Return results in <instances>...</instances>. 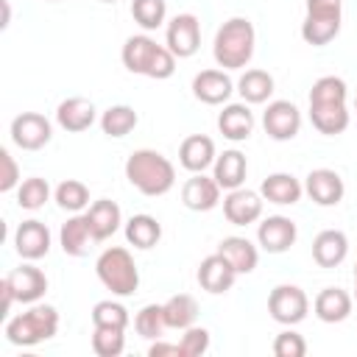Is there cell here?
<instances>
[{
    "instance_id": "cell-1",
    "label": "cell",
    "mask_w": 357,
    "mask_h": 357,
    "mask_svg": "<svg viewBox=\"0 0 357 357\" xmlns=\"http://www.w3.org/2000/svg\"><path fill=\"white\" fill-rule=\"evenodd\" d=\"M126 178L131 187H137L142 195L156 198L173 190L176 184V167L167 156L151 148H139L126 159Z\"/></svg>"
},
{
    "instance_id": "cell-2",
    "label": "cell",
    "mask_w": 357,
    "mask_h": 357,
    "mask_svg": "<svg viewBox=\"0 0 357 357\" xmlns=\"http://www.w3.org/2000/svg\"><path fill=\"white\" fill-rule=\"evenodd\" d=\"M254 45H257V33L251 20L245 17H231L226 20L212 42V56L218 61V67L223 70H240L251 61L254 56Z\"/></svg>"
},
{
    "instance_id": "cell-3",
    "label": "cell",
    "mask_w": 357,
    "mask_h": 357,
    "mask_svg": "<svg viewBox=\"0 0 357 357\" xmlns=\"http://www.w3.org/2000/svg\"><path fill=\"white\" fill-rule=\"evenodd\" d=\"M123 64L128 73H137V75H148V78H156V81H165L176 73V56L156 45L151 36L139 33V36H128L126 45H123Z\"/></svg>"
},
{
    "instance_id": "cell-4",
    "label": "cell",
    "mask_w": 357,
    "mask_h": 357,
    "mask_svg": "<svg viewBox=\"0 0 357 357\" xmlns=\"http://www.w3.org/2000/svg\"><path fill=\"white\" fill-rule=\"evenodd\" d=\"M95 273L100 279V284L106 290H112L114 296L126 298V296H134L137 287H139V271H137V262L134 257L128 254V248L123 245H112L106 248L98 262H95Z\"/></svg>"
},
{
    "instance_id": "cell-5",
    "label": "cell",
    "mask_w": 357,
    "mask_h": 357,
    "mask_svg": "<svg viewBox=\"0 0 357 357\" xmlns=\"http://www.w3.org/2000/svg\"><path fill=\"white\" fill-rule=\"evenodd\" d=\"M59 329V312L50 304H33L31 310L20 312L6 324V337L14 346H36L50 340Z\"/></svg>"
},
{
    "instance_id": "cell-6",
    "label": "cell",
    "mask_w": 357,
    "mask_h": 357,
    "mask_svg": "<svg viewBox=\"0 0 357 357\" xmlns=\"http://www.w3.org/2000/svg\"><path fill=\"white\" fill-rule=\"evenodd\" d=\"M268 312L276 324L296 326L310 312V298L298 284H276L268 296Z\"/></svg>"
},
{
    "instance_id": "cell-7",
    "label": "cell",
    "mask_w": 357,
    "mask_h": 357,
    "mask_svg": "<svg viewBox=\"0 0 357 357\" xmlns=\"http://www.w3.org/2000/svg\"><path fill=\"white\" fill-rule=\"evenodd\" d=\"M50 137H53V126L39 112H22L11 120V139L22 151H39L50 142Z\"/></svg>"
},
{
    "instance_id": "cell-8",
    "label": "cell",
    "mask_w": 357,
    "mask_h": 357,
    "mask_svg": "<svg viewBox=\"0 0 357 357\" xmlns=\"http://www.w3.org/2000/svg\"><path fill=\"white\" fill-rule=\"evenodd\" d=\"M167 50L176 56V59H190L198 53L201 47V22L195 14H176L170 22H167Z\"/></svg>"
},
{
    "instance_id": "cell-9",
    "label": "cell",
    "mask_w": 357,
    "mask_h": 357,
    "mask_svg": "<svg viewBox=\"0 0 357 357\" xmlns=\"http://www.w3.org/2000/svg\"><path fill=\"white\" fill-rule=\"evenodd\" d=\"M262 126H265V134L271 139L287 142L301 128V112L290 100H271L268 109H265V114H262Z\"/></svg>"
},
{
    "instance_id": "cell-10",
    "label": "cell",
    "mask_w": 357,
    "mask_h": 357,
    "mask_svg": "<svg viewBox=\"0 0 357 357\" xmlns=\"http://www.w3.org/2000/svg\"><path fill=\"white\" fill-rule=\"evenodd\" d=\"M304 192L318 204V206H337L343 201V178L332 170V167H315L307 173L304 181Z\"/></svg>"
},
{
    "instance_id": "cell-11",
    "label": "cell",
    "mask_w": 357,
    "mask_h": 357,
    "mask_svg": "<svg viewBox=\"0 0 357 357\" xmlns=\"http://www.w3.org/2000/svg\"><path fill=\"white\" fill-rule=\"evenodd\" d=\"M296 237H298V229H296V223H293L290 218H284V215H271V218H265V220L259 223V229H257V243H259L262 251H268V254H284V251L296 243Z\"/></svg>"
},
{
    "instance_id": "cell-12",
    "label": "cell",
    "mask_w": 357,
    "mask_h": 357,
    "mask_svg": "<svg viewBox=\"0 0 357 357\" xmlns=\"http://www.w3.org/2000/svg\"><path fill=\"white\" fill-rule=\"evenodd\" d=\"M3 282L8 284V290L14 293V298L22 301V304H36L45 296V290H47V276L36 265H20V268H14V271L6 273Z\"/></svg>"
},
{
    "instance_id": "cell-13",
    "label": "cell",
    "mask_w": 357,
    "mask_h": 357,
    "mask_svg": "<svg viewBox=\"0 0 357 357\" xmlns=\"http://www.w3.org/2000/svg\"><path fill=\"white\" fill-rule=\"evenodd\" d=\"M262 195L254 192V190H245V187H237V190H229V195L223 198V215L231 226H248L254 220H259L262 215Z\"/></svg>"
},
{
    "instance_id": "cell-14",
    "label": "cell",
    "mask_w": 357,
    "mask_h": 357,
    "mask_svg": "<svg viewBox=\"0 0 357 357\" xmlns=\"http://www.w3.org/2000/svg\"><path fill=\"white\" fill-rule=\"evenodd\" d=\"M14 248H17V254L22 259H31V262L47 257V251H50V229L36 218L22 220L17 226V231H14Z\"/></svg>"
},
{
    "instance_id": "cell-15",
    "label": "cell",
    "mask_w": 357,
    "mask_h": 357,
    "mask_svg": "<svg viewBox=\"0 0 357 357\" xmlns=\"http://www.w3.org/2000/svg\"><path fill=\"white\" fill-rule=\"evenodd\" d=\"M234 279H237V271H234L231 262H229L223 254H218V251L209 254L206 259H201V265H198V284H201L206 293H212V296H220V293L231 290Z\"/></svg>"
},
{
    "instance_id": "cell-16",
    "label": "cell",
    "mask_w": 357,
    "mask_h": 357,
    "mask_svg": "<svg viewBox=\"0 0 357 357\" xmlns=\"http://www.w3.org/2000/svg\"><path fill=\"white\" fill-rule=\"evenodd\" d=\"M181 201L192 212H209L220 201V184L215 181V176L209 178L204 173H192L181 187Z\"/></svg>"
},
{
    "instance_id": "cell-17",
    "label": "cell",
    "mask_w": 357,
    "mask_h": 357,
    "mask_svg": "<svg viewBox=\"0 0 357 357\" xmlns=\"http://www.w3.org/2000/svg\"><path fill=\"white\" fill-rule=\"evenodd\" d=\"M231 92H234V84H231L226 70H201L192 78V95L201 103L220 106V103H226L231 98Z\"/></svg>"
},
{
    "instance_id": "cell-18",
    "label": "cell",
    "mask_w": 357,
    "mask_h": 357,
    "mask_svg": "<svg viewBox=\"0 0 357 357\" xmlns=\"http://www.w3.org/2000/svg\"><path fill=\"white\" fill-rule=\"evenodd\" d=\"M215 142L206 134H190L178 145V162L190 173H204L209 165H215Z\"/></svg>"
},
{
    "instance_id": "cell-19",
    "label": "cell",
    "mask_w": 357,
    "mask_h": 357,
    "mask_svg": "<svg viewBox=\"0 0 357 357\" xmlns=\"http://www.w3.org/2000/svg\"><path fill=\"white\" fill-rule=\"evenodd\" d=\"M259 195L271 204H279V206H293L301 201L304 195V184L293 176V173H271L268 178H262L259 184Z\"/></svg>"
},
{
    "instance_id": "cell-20",
    "label": "cell",
    "mask_w": 357,
    "mask_h": 357,
    "mask_svg": "<svg viewBox=\"0 0 357 357\" xmlns=\"http://www.w3.org/2000/svg\"><path fill=\"white\" fill-rule=\"evenodd\" d=\"M56 123L64 131H70V134H81V131H86L95 123V103L81 98V95L67 98L56 109Z\"/></svg>"
},
{
    "instance_id": "cell-21",
    "label": "cell",
    "mask_w": 357,
    "mask_h": 357,
    "mask_svg": "<svg viewBox=\"0 0 357 357\" xmlns=\"http://www.w3.org/2000/svg\"><path fill=\"white\" fill-rule=\"evenodd\" d=\"M218 131L231 142L248 139L254 131V112L248 109V103H226L218 114Z\"/></svg>"
},
{
    "instance_id": "cell-22",
    "label": "cell",
    "mask_w": 357,
    "mask_h": 357,
    "mask_svg": "<svg viewBox=\"0 0 357 357\" xmlns=\"http://www.w3.org/2000/svg\"><path fill=\"white\" fill-rule=\"evenodd\" d=\"M349 254V237L340 229H324L312 240V259L321 268H337Z\"/></svg>"
},
{
    "instance_id": "cell-23",
    "label": "cell",
    "mask_w": 357,
    "mask_h": 357,
    "mask_svg": "<svg viewBox=\"0 0 357 357\" xmlns=\"http://www.w3.org/2000/svg\"><path fill=\"white\" fill-rule=\"evenodd\" d=\"M59 243H61V251L67 257H84L89 251V245L98 243L95 234H92V229H89L86 215H78L75 212L73 218H67V223L59 231Z\"/></svg>"
},
{
    "instance_id": "cell-24",
    "label": "cell",
    "mask_w": 357,
    "mask_h": 357,
    "mask_svg": "<svg viewBox=\"0 0 357 357\" xmlns=\"http://www.w3.org/2000/svg\"><path fill=\"white\" fill-rule=\"evenodd\" d=\"M218 254H223V257L231 262V268L237 271V276H240V273H251V271L257 268V262H259L257 245H254L248 237H237V234L223 237V240L218 243Z\"/></svg>"
},
{
    "instance_id": "cell-25",
    "label": "cell",
    "mask_w": 357,
    "mask_h": 357,
    "mask_svg": "<svg viewBox=\"0 0 357 357\" xmlns=\"http://www.w3.org/2000/svg\"><path fill=\"white\" fill-rule=\"evenodd\" d=\"M312 310L315 315L324 321V324H340L349 318L351 312V296L340 287H324L315 301H312Z\"/></svg>"
},
{
    "instance_id": "cell-26",
    "label": "cell",
    "mask_w": 357,
    "mask_h": 357,
    "mask_svg": "<svg viewBox=\"0 0 357 357\" xmlns=\"http://www.w3.org/2000/svg\"><path fill=\"white\" fill-rule=\"evenodd\" d=\"M215 181L220 184V190H237V187H243V181H245V173H248V162H245V156L237 151V148H231V151H223L220 156H215Z\"/></svg>"
},
{
    "instance_id": "cell-27",
    "label": "cell",
    "mask_w": 357,
    "mask_h": 357,
    "mask_svg": "<svg viewBox=\"0 0 357 357\" xmlns=\"http://www.w3.org/2000/svg\"><path fill=\"white\" fill-rule=\"evenodd\" d=\"M310 120L321 134L337 137L349 128V109L346 103H310Z\"/></svg>"
},
{
    "instance_id": "cell-28",
    "label": "cell",
    "mask_w": 357,
    "mask_h": 357,
    "mask_svg": "<svg viewBox=\"0 0 357 357\" xmlns=\"http://www.w3.org/2000/svg\"><path fill=\"white\" fill-rule=\"evenodd\" d=\"M86 220H89V229H92L95 240L100 243V240H109V237H112V234L120 229L123 215H120V206H117L114 201L100 198V201H95V204L89 206Z\"/></svg>"
},
{
    "instance_id": "cell-29",
    "label": "cell",
    "mask_w": 357,
    "mask_h": 357,
    "mask_svg": "<svg viewBox=\"0 0 357 357\" xmlns=\"http://www.w3.org/2000/svg\"><path fill=\"white\" fill-rule=\"evenodd\" d=\"M340 33V17H329V14H307L301 22V39L312 47H324L329 45L335 36Z\"/></svg>"
},
{
    "instance_id": "cell-30",
    "label": "cell",
    "mask_w": 357,
    "mask_h": 357,
    "mask_svg": "<svg viewBox=\"0 0 357 357\" xmlns=\"http://www.w3.org/2000/svg\"><path fill=\"white\" fill-rule=\"evenodd\" d=\"M126 240H128V245L148 251L162 240V223L153 215H134L126 223Z\"/></svg>"
},
{
    "instance_id": "cell-31",
    "label": "cell",
    "mask_w": 357,
    "mask_h": 357,
    "mask_svg": "<svg viewBox=\"0 0 357 357\" xmlns=\"http://www.w3.org/2000/svg\"><path fill=\"white\" fill-rule=\"evenodd\" d=\"M237 92L245 103H265L273 95V75L268 70H245L237 81Z\"/></svg>"
},
{
    "instance_id": "cell-32",
    "label": "cell",
    "mask_w": 357,
    "mask_h": 357,
    "mask_svg": "<svg viewBox=\"0 0 357 357\" xmlns=\"http://www.w3.org/2000/svg\"><path fill=\"white\" fill-rule=\"evenodd\" d=\"M162 310H165V324H167V329H187V326H192L195 318H198V301H195L192 296H187V293L170 296V298L162 304Z\"/></svg>"
},
{
    "instance_id": "cell-33",
    "label": "cell",
    "mask_w": 357,
    "mask_h": 357,
    "mask_svg": "<svg viewBox=\"0 0 357 357\" xmlns=\"http://www.w3.org/2000/svg\"><path fill=\"white\" fill-rule=\"evenodd\" d=\"M137 123H139L137 112H134L131 106H126V103L109 106V109L100 114V128H103V134H106V137H114V139L131 134V131L137 128Z\"/></svg>"
},
{
    "instance_id": "cell-34",
    "label": "cell",
    "mask_w": 357,
    "mask_h": 357,
    "mask_svg": "<svg viewBox=\"0 0 357 357\" xmlns=\"http://www.w3.org/2000/svg\"><path fill=\"white\" fill-rule=\"evenodd\" d=\"M47 198H50V184L45 178H39V176H31V178L20 181V187H17V204H20V209H28V212L42 209Z\"/></svg>"
},
{
    "instance_id": "cell-35",
    "label": "cell",
    "mask_w": 357,
    "mask_h": 357,
    "mask_svg": "<svg viewBox=\"0 0 357 357\" xmlns=\"http://www.w3.org/2000/svg\"><path fill=\"white\" fill-rule=\"evenodd\" d=\"M56 204L61 206V209H67V212H81L86 204H89V187L84 184V181H78V178H67V181H61L59 187H56Z\"/></svg>"
},
{
    "instance_id": "cell-36",
    "label": "cell",
    "mask_w": 357,
    "mask_h": 357,
    "mask_svg": "<svg viewBox=\"0 0 357 357\" xmlns=\"http://www.w3.org/2000/svg\"><path fill=\"white\" fill-rule=\"evenodd\" d=\"M134 329H137V335H142L145 340H159V335L167 329L162 304H145V307L137 312V318H134Z\"/></svg>"
},
{
    "instance_id": "cell-37",
    "label": "cell",
    "mask_w": 357,
    "mask_h": 357,
    "mask_svg": "<svg viewBox=\"0 0 357 357\" xmlns=\"http://www.w3.org/2000/svg\"><path fill=\"white\" fill-rule=\"evenodd\" d=\"M131 17L139 28L156 31L167 17V6L165 0H131Z\"/></svg>"
},
{
    "instance_id": "cell-38",
    "label": "cell",
    "mask_w": 357,
    "mask_h": 357,
    "mask_svg": "<svg viewBox=\"0 0 357 357\" xmlns=\"http://www.w3.org/2000/svg\"><path fill=\"white\" fill-rule=\"evenodd\" d=\"M126 329H114V326H95L92 332V351L98 357H117L126 349Z\"/></svg>"
},
{
    "instance_id": "cell-39",
    "label": "cell",
    "mask_w": 357,
    "mask_h": 357,
    "mask_svg": "<svg viewBox=\"0 0 357 357\" xmlns=\"http://www.w3.org/2000/svg\"><path fill=\"white\" fill-rule=\"evenodd\" d=\"M346 81L337 75H324L310 89V103H346Z\"/></svg>"
},
{
    "instance_id": "cell-40",
    "label": "cell",
    "mask_w": 357,
    "mask_h": 357,
    "mask_svg": "<svg viewBox=\"0 0 357 357\" xmlns=\"http://www.w3.org/2000/svg\"><path fill=\"white\" fill-rule=\"evenodd\" d=\"M92 324L95 326H114V329H126L128 326V310L120 301H98L92 307Z\"/></svg>"
},
{
    "instance_id": "cell-41",
    "label": "cell",
    "mask_w": 357,
    "mask_h": 357,
    "mask_svg": "<svg viewBox=\"0 0 357 357\" xmlns=\"http://www.w3.org/2000/svg\"><path fill=\"white\" fill-rule=\"evenodd\" d=\"M178 349H181V357H201L209 351V332L204 326H187L181 340H178Z\"/></svg>"
},
{
    "instance_id": "cell-42",
    "label": "cell",
    "mask_w": 357,
    "mask_h": 357,
    "mask_svg": "<svg viewBox=\"0 0 357 357\" xmlns=\"http://www.w3.org/2000/svg\"><path fill=\"white\" fill-rule=\"evenodd\" d=\"M273 354L276 357H304L307 354V343H304V337L298 332L284 329L273 340Z\"/></svg>"
},
{
    "instance_id": "cell-43",
    "label": "cell",
    "mask_w": 357,
    "mask_h": 357,
    "mask_svg": "<svg viewBox=\"0 0 357 357\" xmlns=\"http://www.w3.org/2000/svg\"><path fill=\"white\" fill-rule=\"evenodd\" d=\"M0 165H3V173H0V192H11L14 187H20V167L14 162V156L3 148L0 151Z\"/></svg>"
},
{
    "instance_id": "cell-44",
    "label": "cell",
    "mask_w": 357,
    "mask_h": 357,
    "mask_svg": "<svg viewBox=\"0 0 357 357\" xmlns=\"http://www.w3.org/2000/svg\"><path fill=\"white\" fill-rule=\"evenodd\" d=\"M307 14L340 17V0H307Z\"/></svg>"
},
{
    "instance_id": "cell-45",
    "label": "cell",
    "mask_w": 357,
    "mask_h": 357,
    "mask_svg": "<svg viewBox=\"0 0 357 357\" xmlns=\"http://www.w3.org/2000/svg\"><path fill=\"white\" fill-rule=\"evenodd\" d=\"M148 357H181L178 343H165V340H153L148 349Z\"/></svg>"
},
{
    "instance_id": "cell-46",
    "label": "cell",
    "mask_w": 357,
    "mask_h": 357,
    "mask_svg": "<svg viewBox=\"0 0 357 357\" xmlns=\"http://www.w3.org/2000/svg\"><path fill=\"white\" fill-rule=\"evenodd\" d=\"M0 6H3V28H8V20H11V8H8V0H0Z\"/></svg>"
},
{
    "instance_id": "cell-47",
    "label": "cell",
    "mask_w": 357,
    "mask_h": 357,
    "mask_svg": "<svg viewBox=\"0 0 357 357\" xmlns=\"http://www.w3.org/2000/svg\"><path fill=\"white\" fill-rule=\"evenodd\" d=\"M354 298H357V265H354Z\"/></svg>"
},
{
    "instance_id": "cell-48",
    "label": "cell",
    "mask_w": 357,
    "mask_h": 357,
    "mask_svg": "<svg viewBox=\"0 0 357 357\" xmlns=\"http://www.w3.org/2000/svg\"><path fill=\"white\" fill-rule=\"evenodd\" d=\"M100 3H117V0H100Z\"/></svg>"
},
{
    "instance_id": "cell-49",
    "label": "cell",
    "mask_w": 357,
    "mask_h": 357,
    "mask_svg": "<svg viewBox=\"0 0 357 357\" xmlns=\"http://www.w3.org/2000/svg\"><path fill=\"white\" fill-rule=\"evenodd\" d=\"M354 106H357V98H354Z\"/></svg>"
}]
</instances>
